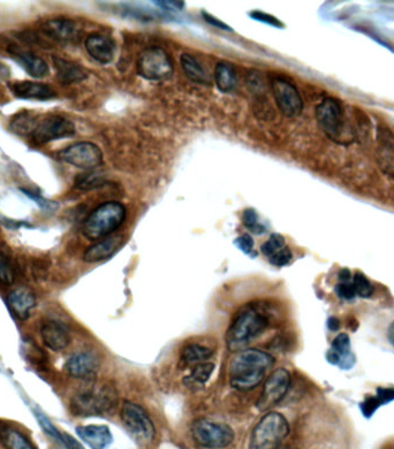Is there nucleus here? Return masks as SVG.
<instances>
[{
  "instance_id": "nucleus-1",
  "label": "nucleus",
  "mask_w": 394,
  "mask_h": 449,
  "mask_svg": "<svg viewBox=\"0 0 394 449\" xmlns=\"http://www.w3.org/2000/svg\"><path fill=\"white\" fill-rule=\"evenodd\" d=\"M271 324L270 314L263 304L250 303L242 307L232 319L226 332V345L233 353L245 348L267 331Z\"/></svg>"
},
{
  "instance_id": "nucleus-2",
  "label": "nucleus",
  "mask_w": 394,
  "mask_h": 449,
  "mask_svg": "<svg viewBox=\"0 0 394 449\" xmlns=\"http://www.w3.org/2000/svg\"><path fill=\"white\" fill-rule=\"evenodd\" d=\"M274 358L270 354L259 349L242 350L232 358L228 367V379L232 387L241 392L256 389L274 367Z\"/></svg>"
},
{
  "instance_id": "nucleus-3",
  "label": "nucleus",
  "mask_w": 394,
  "mask_h": 449,
  "mask_svg": "<svg viewBox=\"0 0 394 449\" xmlns=\"http://www.w3.org/2000/svg\"><path fill=\"white\" fill-rule=\"evenodd\" d=\"M117 404V391L113 386L104 384L75 394L71 401V411L78 417H94L110 413Z\"/></svg>"
},
{
  "instance_id": "nucleus-4",
  "label": "nucleus",
  "mask_w": 394,
  "mask_h": 449,
  "mask_svg": "<svg viewBox=\"0 0 394 449\" xmlns=\"http://www.w3.org/2000/svg\"><path fill=\"white\" fill-rule=\"evenodd\" d=\"M126 218V207L119 202H107L96 207L85 219L82 233L88 240L96 241L117 231Z\"/></svg>"
},
{
  "instance_id": "nucleus-5",
  "label": "nucleus",
  "mask_w": 394,
  "mask_h": 449,
  "mask_svg": "<svg viewBox=\"0 0 394 449\" xmlns=\"http://www.w3.org/2000/svg\"><path fill=\"white\" fill-rule=\"evenodd\" d=\"M288 433L289 424L285 416L270 411L252 430L249 449H279Z\"/></svg>"
},
{
  "instance_id": "nucleus-6",
  "label": "nucleus",
  "mask_w": 394,
  "mask_h": 449,
  "mask_svg": "<svg viewBox=\"0 0 394 449\" xmlns=\"http://www.w3.org/2000/svg\"><path fill=\"white\" fill-rule=\"evenodd\" d=\"M121 421L128 435L140 446L149 445L156 435V428L149 414L142 406L124 401L121 408Z\"/></svg>"
},
{
  "instance_id": "nucleus-7",
  "label": "nucleus",
  "mask_w": 394,
  "mask_h": 449,
  "mask_svg": "<svg viewBox=\"0 0 394 449\" xmlns=\"http://www.w3.org/2000/svg\"><path fill=\"white\" fill-rule=\"evenodd\" d=\"M192 435L197 445L206 449L226 448L235 438L231 426L208 419L196 421L192 426Z\"/></svg>"
},
{
  "instance_id": "nucleus-8",
  "label": "nucleus",
  "mask_w": 394,
  "mask_h": 449,
  "mask_svg": "<svg viewBox=\"0 0 394 449\" xmlns=\"http://www.w3.org/2000/svg\"><path fill=\"white\" fill-rule=\"evenodd\" d=\"M136 69L143 79L165 81L173 75V62L170 56L160 47H149L140 54Z\"/></svg>"
},
{
  "instance_id": "nucleus-9",
  "label": "nucleus",
  "mask_w": 394,
  "mask_h": 449,
  "mask_svg": "<svg viewBox=\"0 0 394 449\" xmlns=\"http://www.w3.org/2000/svg\"><path fill=\"white\" fill-rule=\"evenodd\" d=\"M316 119L329 139L341 142L344 134V112L339 100L332 97L325 98L316 107Z\"/></svg>"
},
{
  "instance_id": "nucleus-10",
  "label": "nucleus",
  "mask_w": 394,
  "mask_h": 449,
  "mask_svg": "<svg viewBox=\"0 0 394 449\" xmlns=\"http://www.w3.org/2000/svg\"><path fill=\"white\" fill-rule=\"evenodd\" d=\"M291 386V374L286 369H277L269 376L263 387L262 394L259 395L256 408L261 411L277 406L287 394Z\"/></svg>"
},
{
  "instance_id": "nucleus-11",
  "label": "nucleus",
  "mask_w": 394,
  "mask_h": 449,
  "mask_svg": "<svg viewBox=\"0 0 394 449\" xmlns=\"http://www.w3.org/2000/svg\"><path fill=\"white\" fill-rule=\"evenodd\" d=\"M61 161L82 170H94L103 164V152L91 142H78L68 146L59 154Z\"/></svg>"
},
{
  "instance_id": "nucleus-12",
  "label": "nucleus",
  "mask_w": 394,
  "mask_h": 449,
  "mask_svg": "<svg viewBox=\"0 0 394 449\" xmlns=\"http://www.w3.org/2000/svg\"><path fill=\"white\" fill-rule=\"evenodd\" d=\"M75 132V125L71 120L61 115H50L39 122L32 136L37 144H47L52 141L72 137Z\"/></svg>"
},
{
  "instance_id": "nucleus-13",
  "label": "nucleus",
  "mask_w": 394,
  "mask_h": 449,
  "mask_svg": "<svg viewBox=\"0 0 394 449\" xmlns=\"http://www.w3.org/2000/svg\"><path fill=\"white\" fill-rule=\"evenodd\" d=\"M271 89L278 108L288 118H294L301 115L303 102L298 89L286 80L276 78L271 82Z\"/></svg>"
},
{
  "instance_id": "nucleus-14",
  "label": "nucleus",
  "mask_w": 394,
  "mask_h": 449,
  "mask_svg": "<svg viewBox=\"0 0 394 449\" xmlns=\"http://www.w3.org/2000/svg\"><path fill=\"white\" fill-rule=\"evenodd\" d=\"M100 360L95 354L81 352L72 355L66 362V371L73 378L93 380L100 370Z\"/></svg>"
},
{
  "instance_id": "nucleus-15",
  "label": "nucleus",
  "mask_w": 394,
  "mask_h": 449,
  "mask_svg": "<svg viewBox=\"0 0 394 449\" xmlns=\"http://www.w3.org/2000/svg\"><path fill=\"white\" fill-rule=\"evenodd\" d=\"M44 35L58 43H72L80 37V27L76 22L69 19H50L41 25Z\"/></svg>"
},
{
  "instance_id": "nucleus-16",
  "label": "nucleus",
  "mask_w": 394,
  "mask_h": 449,
  "mask_svg": "<svg viewBox=\"0 0 394 449\" xmlns=\"http://www.w3.org/2000/svg\"><path fill=\"white\" fill-rule=\"evenodd\" d=\"M327 360L341 370L348 371L354 367L356 357L351 347V338L346 333H340L334 338L327 353Z\"/></svg>"
},
{
  "instance_id": "nucleus-17",
  "label": "nucleus",
  "mask_w": 394,
  "mask_h": 449,
  "mask_svg": "<svg viewBox=\"0 0 394 449\" xmlns=\"http://www.w3.org/2000/svg\"><path fill=\"white\" fill-rule=\"evenodd\" d=\"M85 50L94 60L102 65L112 62L116 54V43L107 35L91 34L85 42Z\"/></svg>"
},
{
  "instance_id": "nucleus-18",
  "label": "nucleus",
  "mask_w": 394,
  "mask_h": 449,
  "mask_svg": "<svg viewBox=\"0 0 394 449\" xmlns=\"http://www.w3.org/2000/svg\"><path fill=\"white\" fill-rule=\"evenodd\" d=\"M41 336L44 345L54 352L66 349L72 341L71 333L68 328L57 321L44 323L41 327Z\"/></svg>"
},
{
  "instance_id": "nucleus-19",
  "label": "nucleus",
  "mask_w": 394,
  "mask_h": 449,
  "mask_svg": "<svg viewBox=\"0 0 394 449\" xmlns=\"http://www.w3.org/2000/svg\"><path fill=\"white\" fill-rule=\"evenodd\" d=\"M8 52L14 60L34 79H43L50 73V68L42 58L37 57L32 52L22 50L18 47H11Z\"/></svg>"
},
{
  "instance_id": "nucleus-20",
  "label": "nucleus",
  "mask_w": 394,
  "mask_h": 449,
  "mask_svg": "<svg viewBox=\"0 0 394 449\" xmlns=\"http://www.w3.org/2000/svg\"><path fill=\"white\" fill-rule=\"evenodd\" d=\"M76 433L91 449H107L113 441L107 425H85L76 428Z\"/></svg>"
},
{
  "instance_id": "nucleus-21",
  "label": "nucleus",
  "mask_w": 394,
  "mask_h": 449,
  "mask_svg": "<svg viewBox=\"0 0 394 449\" xmlns=\"http://www.w3.org/2000/svg\"><path fill=\"white\" fill-rule=\"evenodd\" d=\"M8 303L15 317L20 321H27L36 307V296L29 289H15L8 296Z\"/></svg>"
},
{
  "instance_id": "nucleus-22",
  "label": "nucleus",
  "mask_w": 394,
  "mask_h": 449,
  "mask_svg": "<svg viewBox=\"0 0 394 449\" xmlns=\"http://www.w3.org/2000/svg\"><path fill=\"white\" fill-rule=\"evenodd\" d=\"M122 244H124L122 236H110L85 250L83 260L87 263H98L109 260L120 249Z\"/></svg>"
},
{
  "instance_id": "nucleus-23",
  "label": "nucleus",
  "mask_w": 394,
  "mask_h": 449,
  "mask_svg": "<svg viewBox=\"0 0 394 449\" xmlns=\"http://www.w3.org/2000/svg\"><path fill=\"white\" fill-rule=\"evenodd\" d=\"M12 93L20 100H47L56 97L54 90L45 83L20 81L11 86Z\"/></svg>"
},
{
  "instance_id": "nucleus-24",
  "label": "nucleus",
  "mask_w": 394,
  "mask_h": 449,
  "mask_svg": "<svg viewBox=\"0 0 394 449\" xmlns=\"http://www.w3.org/2000/svg\"><path fill=\"white\" fill-rule=\"evenodd\" d=\"M54 66L57 71V78L59 82L65 86L74 84V83L82 82L88 78L87 71L72 61L65 60L63 58L54 57Z\"/></svg>"
},
{
  "instance_id": "nucleus-25",
  "label": "nucleus",
  "mask_w": 394,
  "mask_h": 449,
  "mask_svg": "<svg viewBox=\"0 0 394 449\" xmlns=\"http://www.w3.org/2000/svg\"><path fill=\"white\" fill-rule=\"evenodd\" d=\"M394 401L393 387H378L373 395L368 396L360 403V409L366 418L373 417V415L380 406Z\"/></svg>"
},
{
  "instance_id": "nucleus-26",
  "label": "nucleus",
  "mask_w": 394,
  "mask_h": 449,
  "mask_svg": "<svg viewBox=\"0 0 394 449\" xmlns=\"http://www.w3.org/2000/svg\"><path fill=\"white\" fill-rule=\"evenodd\" d=\"M215 81L221 93H233L238 86V76L235 69L228 61H221L215 68Z\"/></svg>"
},
{
  "instance_id": "nucleus-27",
  "label": "nucleus",
  "mask_w": 394,
  "mask_h": 449,
  "mask_svg": "<svg viewBox=\"0 0 394 449\" xmlns=\"http://www.w3.org/2000/svg\"><path fill=\"white\" fill-rule=\"evenodd\" d=\"M0 440L8 449H37L32 440L11 426L0 428Z\"/></svg>"
},
{
  "instance_id": "nucleus-28",
  "label": "nucleus",
  "mask_w": 394,
  "mask_h": 449,
  "mask_svg": "<svg viewBox=\"0 0 394 449\" xmlns=\"http://www.w3.org/2000/svg\"><path fill=\"white\" fill-rule=\"evenodd\" d=\"M213 356V350L209 347L203 346L199 343H189L182 349V360L185 365H197V364L206 363Z\"/></svg>"
},
{
  "instance_id": "nucleus-29",
  "label": "nucleus",
  "mask_w": 394,
  "mask_h": 449,
  "mask_svg": "<svg viewBox=\"0 0 394 449\" xmlns=\"http://www.w3.org/2000/svg\"><path fill=\"white\" fill-rule=\"evenodd\" d=\"M180 62H182V67L185 71V74L194 82L201 83V84H210L211 83L208 71L202 67V65L199 64V61L196 60L193 56L188 54H182Z\"/></svg>"
},
{
  "instance_id": "nucleus-30",
  "label": "nucleus",
  "mask_w": 394,
  "mask_h": 449,
  "mask_svg": "<svg viewBox=\"0 0 394 449\" xmlns=\"http://www.w3.org/2000/svg\"><path fill=\"white\" fill-rule=\"evenodd\" d=\"M215 370V364L206 362V363L197 364L193 369L190 374L184 378V384L188 389H196L203 387L206 382H209L210 377L212 376Z\"/></svg>"
},
{
  "instance_id": "nucleus-31",
  "label": "nucleus",
  "mask_w": 394,
  "mask_h": 449,
  "mask_svg": "<svg viewBox=\"0 0 394 449\" xmlns=\"http://www.w3.org/2000/svg\"><path fill=\"white\" fill-rule=\"evenodd\" d=\"M37 124H39V122H37L36 117H34L28 111H23V112H20L19 115H15L14 118L12 119L10 128H11L12 132H14L18 135H32Z\"/></svg>"
},
{
  "instance_id": "nucleus-32",
  "label": "nucleus",
  "mask_w": 394,
  "mask_h": 449,
  "mask_svg": "<svg viewBox=\"0 0 394 449\" xmlns=\"http://www.w3.org/2000/svg\"><path fill=\"white\" fill-rule=\"evenodd\" d=\"M334 292L339 299L344 301H352L355 299L356 292L353 286V275L347 268H342L339 272V281L334 287Z\"/></svg>"
},
{
  "instance_id": "nucleus-33",
  "label": "nucleus",
  "mask_w": 394,
  "mask_h": 449,
  "mask_svg": "<svg viewBox=\"0 0 394 449\" xmlns=\"http://www.w3.org/2000/svg\"><path fill=\"white\" fill-rule=\"evenodd\" d=\"M34 413H35L36 419L39 422V426L42 428L43 432H44L45 435H49L50 438L54 439V441H57L58 444H61V445L64 447L65 440H66V435H67V433L59 431V430L52 424V422H51L45 415L43 414L41 410L35 409Z\"/></svg>"
},
{
  "instance_id": "nucleus-34",
  "label": "nucleus",
  "mask_w": 394,
  "mask_h": 449,
  "mask_svg": "<svg viewBox=\"0 0 394 449\" xmlns=\"http://www.w3.org/2000/svg\"><path fill=\"white\" fill-rule=\"evenodd\" d=\"M242 222L252 234L262 235L267 232V227L261 224L259 220V214L254 209H245L242 214Z\"/></svg>"
},
{
  "instance_id": "nucleus-35",
  "label": "nucleus",
  "mask_w": 394,
  "mask_h": 449,
  "mask_svg": "<svg viewBox=\"0 0 394 449\" xmlns=\"http://www.w3.org/2000/svg\"><path fill=\"white\" fill-rule=\"evenodd\" d=\"M102 185H104L103 179L100 174H96L94 172L78 175L76 180H75V187L81 190L95 189V188H98Z\"/></svg>"
},
{
  "instance_id": "nucleus-36",
  "label": "nucleus",
  "mask_w": 394,
  "mask_h": 449,
  "mask_svg": "<svg viewBox=\"0 0 394 449\" xmlns=\"http://www.w3.org/2000/svg\"><path fill=\"white\" fill-rule=\"evenodd\" d=\"M21 192L25 194V196H28L30 200H34L39 205V209L44 211V212L54 214L59 209V204L57 202L47 200L45 197H43L41 194L37 193V192H32V190L25 189V188H21Z\"/></svg>"
},
{
  "instance_id": "nucleus-37",
  "label": "nucleus",
  "mask_w": 394,
  "mask_h": 449,
  "mask_svg": "<svg viewBox=\"0 0 394 449\" xmlns=\"http://www.w3.org/2000/svg\"><path fill=\"white\" fill-rule=\"evenodd\" d=\"M353 286L355 289L356 296L359 297L368 299L373 294V286L369 279L361 272H356L355 275H353Z\"/></svg>"
},
{
  "instance_id": "nucleus-38",
  "label": "nucleus",
  "mask_w": 394,
  "mask_h": 449,
  "mask_svg": "<svg viewBox=\"0 0 394 449\" xmlns=\"http://www.w3.org/2000/svg\"><path fill=\"white\" fill-rule=\"evenodd\" d=\"M284 246H286L284 236L278 234V233H274V234H271V236L269 238L267 242L264 243V244L261 246V251H262L263 255H265V256L269 258V257L272 256L274 253L283 249Z\"/></svg>"
},
{
  "instance_id": "nucleus-39",
  "label": "nucleus",
  "mask_w": 394,
  "mask_h": 449,
  "mask_svg": "<svg viewBox=\"0 0 394 449\" xmlns=\"http://www.w3.org/2000/svg\"><path fill=\"white\" fill-rule=\"evenodd\" d=\"M15 281V272L8 258L0 253V282L3 285L11 286Z\"/></svg>"
},
{
  "instance_id": "nucleus-40",
  "label": "nucleus",
  "mask_w": 394,
  "mask_h": 449,
  "mask_svg": "<svg viewBox=\"0 0 394 449\" xmlns=\"http://www.w3.org/2000/svg\"><path fill=\"white\" fill-rule=\"evenodd\" d=\"M234 246L238 248L240 251L248 255L250 257L257 256L255 249H254V246H255V242H254V239L249 234H243V235L239 236L237 239L234 240Z\"/></svg>"
},
{
  "instance_id": "nucleus-41",
  "label": "nucleus",
  "mask_w": 394,
  "mask_h": 449,
  "mask_svg": "<svg viewBox=\"0 0 394 449\" xmlns=\"http://www.w3.org/2000/svg\"><path fill=\"white\" fill-rule=\"evenodd\" d=\"M292 260H293V253L288 246H284L283 249L269 257L270 264L274 265L277 268H283L285 265L289 264Z\"/></svg>"
},
{
  "instance_id": "nucleus-42",
  "label": "nucleus",
  "mask_w": 394,
  "mask_h": 449,
  "mask_svg": "<svg viewBox=\"0 0 394 449\" xmlns=\"http://www.w3.org/2000/svg\"><path fill=\"white\" fill-rule=\"evenodd\" d=\"M249 15H250V18L254 19L256 21L262 22V23L271 25V27H276V28H284V23L279 21L274 15L267 14V13L261 11L250 12Z\"/></svg>"
},
{
  "instance_id": "nucleus-43",
  "label": "nucleus",
  "mask_w": 394,
  "mask_h": 449,
  "mask_svg": "<svg viewBox=\"0 0 394 449\" xmlns=\"http://www.w3.org/2000/svg\"><path fill=\"white\" fill-rule=\"evenodd\" d=\"M247 83H248L249 89L252 90V91H254V93H256V91H262V90H264L262 78H261V75H259L257 71H252V73L248 75Z\"/></svg>"
},
{
  "instance_id": "nucleus-44",
  "label": "nucleus",
  "mask_w": 394,
  "mask_h": 449,
  "mask_svg": "<svg viewBox=\"0 0 394 449\" xmlns=\"http://www.w3.org/2000/svg\"><path fill=\"white\" fill-rule=\"evenodd\" d=\"M202 15L203 19H204L209 25H212V27H217V28L221 29V30H228V32H232V30H233V29H232L231 27H228L226 23L221 21V20H218L216 16H213V15L209 14V13H206V12H202Z\"/></svg>"
},
{
  "instance_id": "nucleus-45",
  "label": "nucleus",
  "mask_w": 394,
  "mask_h": 449,
  "mask_svg": "<svg viewBox=\"0 0 394 449\" xmlns=\"http://www.w3.org/2000/svg\"><path fill=\"white\" fill-rule=\"evenodd\" d=\"M153 4L157 6L164 8V10H182L185 8V3L184 1H153Z\"/></svg>"
},
{
  "instance_id": "nucleus-46",
  "label": "nucleus",
  "mask_w": 394,
  "mask_h": 449,
  "mask_svg": "<svg viewBox=\"0 0 394 449\" xmlns=\"http://www.w3.org/2000/svg\"><path fill=\"white\" fill-rule=\"evenodd\" d=\"M0 221L3 222L4 226H6L8 229H19L20 227H23V226H28L29 224L25 222V221H17L13 220V219H8V218L0 217Z\"/></svg>"
},
{
  "instance_id": "nucleus-47",
  "label": "nucleus",
  "mask_w": 394,
  "mask_h": 449,
  "mask_svg": "<svg viewBox=\"0 0 394 449\" xmlns=\"http://www.w3.org/2000/svg\"><path fill=\"white\" fill-rule=\"evenodd\" d=\"M339 325H340V323H339L337 318H329V321H327V326H329L331 331H337L338 328H339Z\"/></svg>"
},
{
  "instance_id": "nucleus-48",
  "label": "nucleus",
  "mask_w": 394,
  "mask_h": 449,
  "mask_svg": "<svg viewBox=\"0 0 394 449\" xmlns=\"http://www.w3.org/2000/svg\"><path fill=\"white\" fill-rule=\"evenodd\" d=\"M387 339L394 348V321H392V324L390 325V327L387 330Z\"/></svg>"
}]
</instances>
